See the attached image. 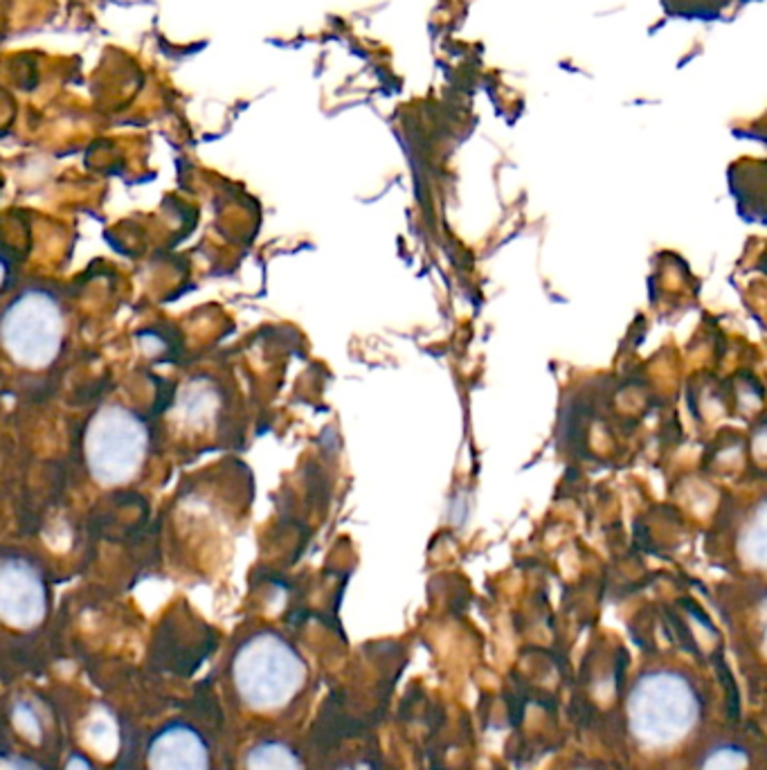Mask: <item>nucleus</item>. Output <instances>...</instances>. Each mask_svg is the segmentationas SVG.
I'll use <instances>...</instances> for the list:
<instances>
[{"label":"nucleus","mask_w":767,"mask_h":770,"mask_svg":"<svg viewBox=\"0 0 767 770\" xmlns=\"http://www.w3.org/2000/svg\"><path fill=\"white\" fill-rule=\"evenodd\" d=\"M232 678L248 708L277 710L302 690L306 664L284 638L258 633L236 651Z\"/></svg>","instance_id":"obj_1"},{"label":"nucleus","mask_w":767,"mask_h":770,"mask_svg":"<svg viewBox=\"0 0 767 770\" xmlns=\"http://www.w3.org/2000/svg\"><path fill=\"white\" fill-rule=\"evenodd\" d=\"M151 770H210V750L190 726L164 728L149 748Z\"/></svg>","instance_id":"obj_6"},{"label":"nucleus","mask_w":767,"mask_h":770,"mask_svg":"<svg viewBox=\"0 0 767 770\" xmlns=\"http://www.w3.org/2000/svg\"><path fill=\"white\" fill-rule=\"evenodd\" d=\"M743 552L751 566L767 570V507L756 511V517L749 521L743 539Z\"/></svg>","instance_id":"obj_8"},{"label":"nucleus","mask_w":767,"mask_h":770,"mask_svg":"<svg viewBox=\"0 0 767 770\" xmlns=\"http://www.w3.org/2000/svg\"><path fill=\"white\" fill-rule=\"evenodd\" d=\"M65 770H93V768H91V763H89L87 759L79 757V754H74V757H70V759H68Z\"/></svg>","instance_id":"obj_12"},{"label":"nucleus","mask_w":767,"mask_h":770,"mask_svg":"<svg viewBox=\"0 0 767 770\" xmlns=\"http://www.w3.org/2000/svg\"><path fill=\"white\" fill-rule=\"evenodd\" d=\"M354 770H365V768H354Z\"/></svg>","instance_id":"obj_13"},{"label":"nucleus","mask_w":767,"mask_h":770,"mask_svg":"<svg viewBox=\"0 0 767 770\" xmlns=\"http://www.w3.org/2000/svg\"><path fill=\"white\" fill-rule=\"evenodd\" d=\"M181 408L190 421L208 419L216 408V394L201 383H192L181 399Z\"/></svg>","instance_id":"obj_9"},{"label":"nucleus","mask_w":767,"mask_h":770,"mask_svg":"<svg viewBox=\"0 0 767 770\" xmlns=\"http://www.w3.org/2000/svg\"><path fill=\"white\" fill-rule=\"evenodd\" d=\"M14 726H17V730H19L21 734H26V737L32 739V741H37V739L41 737L39 719H37L34 710H32L30 706H26V703H21V706L14 708Z\"/></svg>","instance_id":"obj_11"},{"label":"nucleus","mask_w":767,"mask_h":770,"mask_svg":"<svg viewBox=\"0 0 767 770\" xmlns=\"http://www.w3.org/2000/svg\"><path fill=\"white\" fill-rule=\"evenodd\" d=\"M698 714L694 688L673 671L642 676L628 699L633 734L648 746H670L685 739L698 723Z\"/></svg>","instance_id":"obj_2"},{"label":"nucleus","mask_w":767,"mask_h":770,"mask_svg":"<svg viewBox=\"0 0 767 770\" xmlns=\"http://www.w3.org/2000/svg\"><path fill=\"white\" fill-rule=\"evenodd\" d=\"M245 766L248 770H302L297 754L280 741H264L254 746Z\"/></svg>","instance_id":"obj_7"},{"label":"nucleus","mask_w":767,"mask_h":770,"mask_svg":"<svg viewBox=\"0 0 767 770\" xmlns=\"http://www.w3.org/2000/svg\"><path fill=\"white\" fill-rule=\"evenodd\" d=\"M46 611L48 592L39 570L21 557H8L0 566V616L10 627L32 629Z\"/></svg>","instance_id":"obj_5"},{"label":"nucleus","mask_w":767,"mask_h":770,"mask_svg":"<svg viewBox=\"0 0 767 770\" xmlns=\"http://www.w3.org/2000/svg\"><path fill=\"white\" fill-rule=\"evenodd\" d=\"M747 766V757L738 748H720L705 761L703 770H743Z\"/></svg>","instance_id":"obj_10"},{"label":"nucleus","mask_w":767,"mask_h":770,"mask_svg":"<svg viewBox=\"0 0 767 770\" xmlns=\"http://www.w3.org/2000/svg\"><path fill=\"white\" fill-rule=\"evenodd\" d=\"M65 322L59 302L43 291H26L3 316V348L26 370L50 368L63 348Z\"/></svg>","instance_id":"obj_4"},{"label":"nucleus","mask_w":767,"mask_h":770,"mask_svg":"<svg viewBox=\"0 0 767 770\" xmlns=\"http://www.w3.org/2000/svg\"><path fill=\"white\" fill-rule=\"evenodd\" d=\"M149 449L144 421L124 406H104L83 436V458L95 482L118 487L138 476Z\"/></svg>","instance_id":"obj_3"}]
</instances>
